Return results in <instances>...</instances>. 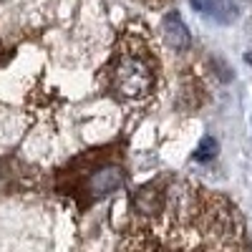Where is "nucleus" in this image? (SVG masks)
Listing matches in <instances>:
<instances>
[{"label":"nucleus","mask_w":252,"mask_h":252,"mask_svg":"<svg viewBox=\"0 0 252 252\" xmlns=\"http://www.w3.org/2000/svg\"><path fill=\"white\" fill-rule=\"evenodd\" d=\"M109 91L124 103L149 101L157 86V48L141 23H131L121 35L116 53L101 73Z\"/></svg>","instance_id":"f257e3e1"},{"label":"nucleus","mask_w":252,"mask_h":252,"mask_svg":"<svg viewBox=\"0 0 252 252\" xmlns=\"http://www.w3.org/2000/svg\"><path fill=\"white\" fill-rule=\"evenodd\" d=\"M161 31H164L166 43H169L174 51H187L189 46H192V35H189V28L182 23L179 13L164 15V20H161Z\"/></svg>","instance_id":"f03ea898"},{"label":"nucleus","mask_w":252,"mask_h":252,"mask_svg":"<svg viewBox=\"0 0 252 252\" xmlns=\"http://www.w3.org/2000/svg\"><path fill=\"white\" fill-rule=\"evenodd\" d=\"M199 13L212 15L217 23H232L237 20V3L235 0H189Z\"/></svg>","instance_id":"7ed1b4c3"},{"label":"nucleus","mask_w":252,"mask_h":252,"mask_svg":"<svg viewBox=\"0 0 252 252\" xmlns=\"http://www.w3.org/2000/svg\"><path fill=\"white\" fill-rule=\"evenodd\" d=\"M121 169H103L98 172L94 179H91V194L94 197H109L111 192H116V189L121 187Z\"/></svg>","instance_id":"20e7f679"},{"label":"nucleus","mask_w":252,"mask_h":252,"mask_svg":"<svg viewBox=\"0 0 252 252\" xmlns=\"http://www.w3.org/2000/svg\"><path fill=\"white\" fill-rule=\"evenodd\" d=\"M217 141L212 139V136H204L202 139V144L197 146V152H194V159L197 161H207V159H212V157H217Z\"/></svg>","instance_id":"39448f33"},{"label":"nucleus","mask_w":252,"mask_h":252,"mask_svg":"<svg viewBox=\"0 0 252 252\" xmlns=\"http://www.w3.org/2000/svg\"><path fill=\"white\" fill-rule=\"evenodd\" d=\"M139 3H144L146 8H161V5L169 3V0H139Z\"/></svg>","instance_id":"423d86ee"}]
</instances>
